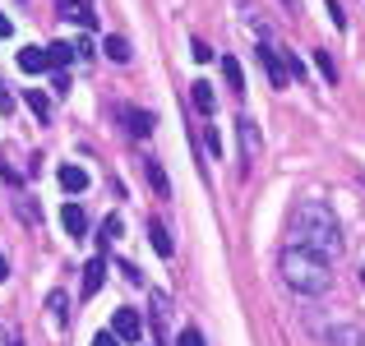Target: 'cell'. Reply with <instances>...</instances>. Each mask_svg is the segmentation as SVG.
Segmentation results:
<instances>
[{"instance_id": "25", "label": "cell", "mask_w": 365, "mask_h": 346, "mask_svg": "<svg viewBox=\"0 0 365 346\" xmlns=\"http://www.w3.org/2000/svg\"><path fill=\"white\" fill-rule=\"evenodd\" d=\"M329 14H333V23H338V28H347V14H342L338 0H329Z\"/></svg>"}, {"instance_id": "6", "label": "cell", "mask_w": 365, "mask_h": 346, "mask_svg": "<svg viewBox=\"0 0 365 346\" xmlns=\"http://www.w3.org/2000/svg\"><path fill=\"white\" fill-rule=\"evenodd\" d=\"M259 65H264V74H268V83H273V88H287V65L277 61L273 46H259Z\"/></svg>"}, {"instance_id": "5", "label": "cell", "mask_w": 365, "mask_h": 346, "mask_svg": "<svg viewBox=\"0 0 365 346\" xmlns=\"http://www.w3.org/2000/svg\"><path fill=\"white\" fill-rule=\"evenodd\" d=\"M120 120L130 130V139H148L153 134V111H143V107H120Z\"/></svg>"}, {"instance_id": "3", "label": "cell", "mask_w": 365, "mask_h": 346, "mask_svg": "<svg viewBox=\"0 0 365 346\" xmlns=\"http://www.w3.org/2000/svg\"><path fill=\"white\" fill-rule=\"evenodd\" d=\"M236 134H241V157H245V167H255V162H259V148H264L259 125L250 120V115H241V120H236Z\"/></svg>"}, {"instance_id": "13", "label": "cell", "mask_w": 365, "mask_h": 346, "mask_svg": "<svg viewBox=\"0 0 365 346\" xmlns=\"http://www.w3.org/2000/svg\"><path fill=\"white\" fill-rule=\"evenodd\" d=\"M222 74H227L232 98H245V74H241V65H236V56H222Z\"/></svg>"}, {"instance_id": "7", "label": "cell", "mask_w": 365, "mask_h": 346, "mask_svg": "<svg viewBox=\"0 0 365 346\" xmlns=\"http://www.w3.org/2000/svg\"><path fill=\"white\" fill-rule=\"evenodd\" d=\"M102 282H107V263H102V258H88V268H83V300H93V295L102 291Z\"/></svg>"}, {"instance_id": "4", "label": "cell", "mask_w": 365, "mask_h": 346, "mask_svg": "<svg viewBox=\"0 0 365 346\" xmlns=\"http://www.w3.org/2000/svg\"><path fill=\"white\" fill-rule=\"evenodd\" d=\"M111 332H116L120 342H139V337H143L139 314H134V310H116V314H111Z\"/></svg>"}, {"instance_id": "17", "label": "cell", "mask_w": 365, "mask_h": 346, "mask_svg": "<svg viewBox=\"0 0 365 346\" xmlns=\"http://www.w3.org/2000/svg\"><path fill=\"white\" fill-rule=\"evenodd\" d=\"M190 98H195V107L204 111V115L213 111V102H217V98H213V83H204V79H195V83H190Z\"/></svg>"}, {"instance_id": "16", "label": "cell", "mask_w": 365, "mask_h": 346, "mask_svg": "<svg viewBox=\"0 0 365 346\" xmlns=\"http://www.w3.org/2000/svg\"><path fill=\"white\" fill-rule=\"evenodd\" d=\"M79 56V46H70V42H56V46H46V61H51V70H65V65Z\"/></svg>"}, {"instance_id": "23", "label": "cell", "mask_w": 365, "mask_h": 346, "mask_svg": "<svg viewBox=\"0 0 365 346\" xmlns=\"http://www.w3.org/2000/svg\"><path fill=\"white\" fill-rule=\"evenodd\" d=\"M176 346H204V332H199V328H185L176 337Z\"/></svg>"}, {"instance_id": "19", "label": "cell", "mask_w": 365, "mask_h": 346, "mask_svg": "<svg viewBox=\"0 0 365 346\" xmlns=\"http://www.w3.org/2000/svg\"><path fill=\"white\" fill-rule=\"evenodd\" d=\"M61 14H65V19H74V23H83V28H93V14H88V5H83V0H79V5H74V0H65Z\"/></svg>"}, {"instance_id": "8", "label": "cell", "mask_w": 365, "mask_h": 346, "mask_svg": "<svg viewBox=\"0 0 365 346\" xmlns=\"http://www.w3.org/2000/svg\"><path fill=\"white\" fill-rule=\"evenodd\" d=\"M324 342H329V346H365V332L351 328V323H338V328L324 332Z\"/></svg>"}, {"instance_id": "30", "label": "cell", "mask_w": 365, "mask_h": 346, "mask_svg": "<svg viewBox=\"0 0 365 346\" xmlns=\"http://www.w3.org/2000/svg\"><path fill=\"white\" fill-rule=\"evenodd\" d=\"M0 346H14V337H9V332H5V328H0Z\"/></svg>"}, {"instance_id": "20", "label": "cell", "mask_w": 365, "mask_h": 346, "mask_svg": "<svg viewBox=\"0 0 365 346\" xmlns=\"http://www.w3.org/2000/svg\"><path fill=\"white\" fill-rule=\"evenodd\" d=\"M314 65H319V74H324L329 83H338V65H333V56H329V51H314Z\"/></svg>"}, {"instance_id": "22", "label": "cell", "mask_w": 365, "mask_h": 346, "mask_svg": "<svg viewBox=\"0 0 365 346\" xmlns=\"http://www.w3.org/2000/svg\"><path fill=\"white\" fill-rule=\"evenodd\" d=\"M116 236H120V217H107V222H102V245H111Z\"/></svg>"}, {"instance_id": "10", "label": "cell", "mask_w": 365, "mask_h": 346, "mask_svg": "<svg viewBox=\"0 0 365 346\" xmlns=\"http://www.w3.org/2000/svg\"><path fill=\"white\" fill-rule=\"evenodd\" d=\"M56 180H61L65 194H79V189H88V171H83V167H61V171H56Z\"/></svg>"}, {"instance_id": "26", "label": "cell", "mask_w": 365, "mask_h": 346, "mask_svg": "<svg viewBox=\"0 0 365 346\" xmlns=\"http://www.w3.org/2000/svg\"><path fill=\"white\" fill-rule=\"evenodd\" d=\"M93 346H120V337H116V332H98V337H93Z\"/></svg>"}, {"instance_id": "29", "label": "cell", "mask_w": 365, "mask_h": 346, "mask_svg": "<svg viewBox=\"0 0 365 346\" xmlns=\"http://www.w3.org/2000/svg\"><path fill=\"white\" fill-rule=\"evenodd\" d=\"M5 277H9V263H5V254H0V282H5Z\"/></svg>"}, {"instance_id": "14", "label": "cell", "mask_w": 365, "mask_h": 346, "mask_svg": "<svg viewBox=\"0 0 365 346\" xmlns=\"http://www.w3.org/2000/svg\"><path fill=\"white\" fill-rule=\"evenodd\" d=\"M46 314H51V328H65V319H70V300H65V291L46 295Z\"/></svg>"}, {"instance_id": "18", "label": "cell", "mask_w": 365, "mask_h": 346, "mask_svg": "<svg viewBox=\"0 0 365 346\" xmlns=\"http://www.w3.org/2000/svg\"><path fill=\"white\" fill-rule=\"evenodd\" d=\"M148 236H153V249H158L162 258H171V249H176V245H171L167 226H162V222H148Z\"/></svg>"}, {"instance_id": "1", "label": "cell", "mask_w": 365, "mask_h": 346, "mask_svg": "<svg viewBox=\"0 0 365 346\" xmlns=\"http://www.w3.org/2000/svg\"><path fill=\"white\" fill-rule=\"evenodd\" d=\"M287 245L296 249H310V254L319 258H338L342 254V226L338 217H333V208L324 204V199H301V204L292 208V217H287Z\"/></svg>"}, {"instance_id": "31", "label": "cell", "mask_w": 365, "mask_h": 346, "mask_svg": "<svg viewBox=\"0 0 365 346\" xmlns=\"http://www.w3.org/2000/svg\"><path fill=\"white\" fill-rule=\"evenodd\" d=\"M282 5H287V9H296V0H282Z\"/></svg>"}, {"instance_id": "32", "label": "cell", "mask_w": 365, "mask_h": 346, "mask_svg": "<svg viewBox=\"0 0 365 346\" xmlns=\"http://www.w3.org/2000/svg\"><path fill=\"white\" fill-rule=\"evenodd\" d=\"M361 282H365V268H361Z\"/></svg>"}, {"instance_id": "24", "label": "cell", "mask_w": 365, "mask_h": 346, "mask_svg": "<svg viewBox=\"0 0 365 346\" xmlns=\"http://www.w3.org/2000/svg\"><path fill=\"white\" fill-rule=\"evenodd\" d=\"M190 56H195L199 65H204V61H213V51H208V42H199V37H195V51H190Z\"/></svg>"}, {"instance_id": "2", "label": "cell", "mask_w": 365, "mask_h": 346, "mask_svg": "<svg viewBox=\"0 0 365 346\" xmlns=\"http://www.w3.org/2000/svg\"><path fill=\"white\" fill-rule=\"evenodd\" d=\"M277 273H282V282L292 286L296 295H324L333 291V263L319 254H310V249H296L287 245L282 258H277Z\"/></svg>"}, {"instance_id": "9", "label": "cell", "mask_w": 365, "mask_h": 346, "mask_svg": "<svg viewBox=\"0 0 365 346\" xmlns=\"http://www.w3.org/2000/svg\"><path fill=\"white\" fill-rule=\"evenodd\" d=\"M143 176H148V185H153V194L158 199H171V180H167V171H162V162H143Z\"/></svg>"}, {"instance_id": "15", "label": "cell", "mask_w": 365, "mask_h": 346, "mask_svg": "<svg viewBox=\"0 0 365 346\" xmlns=\"http://www.w3.org/2000/svg\"><path fill=\"white\" fill-rule=\"evenodd\" d=\"M102 56H107V61H116V65H130V42H125V37H107V42H102Z\"/></svg>"}, {"instance_id": "28", "label": "cell", "mask_w": 365, "mask_h": 346, "mask_svg": "<svg viewBox=\"0 0 365 346\" xmlns=\"http://www.w3.org/2000/svg\"><path fill=\"white\" fill-rule=\"evenodd\" d=\"M0 111H9V93H5V83H0Z\"/></svg>"}, {"instance_id": "27", "label": "cell", "mask_w": 365, "mask_h": 346, "mask_svg": "<svg viewBox=\"0 0 365 346\" xmlns=\"http://www.w3.org/2000/svg\"><path fill=\"white\" fill-rule=\"evenodd\" d=\"M9 33H14V23H9V19L0 14V37H9Z\"/></svg>"}, {"instance_id": "11", "label": "cell", "mask_w": 365, "mask_h": 346, "mask_svg": "<svg viewBox=\"0 0 365 346\" xmlns=\"http://www.w3.org/2000/svg\"><path fill=\"white\" fill-rule=\"evenodd\" d=\"M61 226L70 231L74 240H79L83 231H88V217H83V208H79V204H65V208H61Z\"/></svg>"}, {"instance_id": "21", "label": "cell", "mask_w": 365, "mask_h": 346, "mask_svg": "<svg viewBox=\"0 0 365 346\" xmlns=\"http://www.w3.org/2000/svg\"><path fill=\"white\" fill-rule=\"evenodd\" d=\"M28 107H33L37 115H46V111H51V102H46V98H42L37 88H28Z\"/></svg>"}, {"instance_id": "12", "label": "cell", "mask_w": 365, "mask_h": 346, "mask_svg": "<svg viewBox=\"0 0 365 346\" xmlns=\"http://www.w3.org/2000/svg\"><path fill=\"white\" fill-rule=\"evenodd\" d=\"M19 70L24 74H42V70H51V61H46V51L28 46V51H19Z\"/></svg>"}]
</instances>
